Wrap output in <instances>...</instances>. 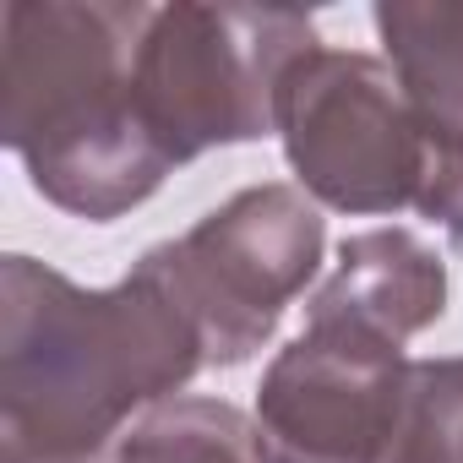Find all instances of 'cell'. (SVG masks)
<instances>
[{
    "instance_id": "ba28073f",
    "label": "cell",
    "mask_w": 463,
    "mask_h": 463,
    "mask_svg": "<svg viewBox=\"0 0 463 463\" xmlns=\"http://www.w3.org/2000/svg\"><path fill=\"white\" fill-rule=\"evenodd\" d=\"M447 311V262L409 229H365L338 246L333 279L311 295L306 317L354 322L376 338L409 344Z\"/></svg>"
},
{
    "instance_id": "6da1fadb",
    "label": "cell",
    "mask_w": 463,
    "mask_h": 463,
    "mask_svg": "<svg viewBox=\"0 0 463 463\" xmlns=\"http://www.w3.org/2000/svg\"><path fill=\"white\" fill-rule=\"evenodd\" d=\"M202 365L147 257L109 289L33 257L0 262V463H93Z\"/></svg>"
},
{
    "instance_id": "8992f818",
    "label": "cell",
    "mask_w": 463,
    "mask_h": 463,
    "mask_svg": "<svg viewBox=\"0 0 463 463\" xmlns=\"http://www.w3.org/2000/svg\"><path fill=\"white\" fill-rule=\"evenodd\" d=\"M403 344L354 322L306 317V333L279 349L257 387V436L268 463H382L403 392Z\"/></svg>"
},
{
    "instance_id": "277c9868",
    "label": "cell",
    "mask_w": 463,
    "mask_h": 463,
    "mask_svg": "<svg viewBox=\"0 0 463 463\" xmlns=\"http://www.w3.org/2000/svg\"><path fill=\"white\" fill-rule=\"evenodd\" d=\"M327 229L317 202L300 185H246L207 218H196L180 241L147 251L153 273L169 284L191 317L207 365L251 360L289 300L317 279Z\"/></svg>"
},
{
    "instance_id": "7a4b0ae2",
    "label": "cell",
    "mask_w": 463,
    "mask_h": 463,
    "mask_svg": "<svg viewBox=\"0 0 463 463\" xmlns=\"http://www.w3.org/2000/svg\"><path fill=\"white\" fill-rule=\"evenodd\" d=\"M142 23L147 6L120 0L0 6V142L44 202L93 223L142 207L169 175L131 88Z\"/></svg>"
},
{
    "instance_id": "30bf717a",
    "label": "cell",
    "mask_w": 463,
    "mask_h": 463,
    "mask_svg": "<svg viewBox=\"0 0 463 463\" xmlns=\"http://www.w3.org/2000/svg\"><path fill=\"white\" fill-rule=\"evenodd\" d=\"M382 463H463V354L414 360Z\"/></svg>"
},
{
    "instance_id": "52a82bcc",
    "label": "cell",
    "mask_w": 463,
    "mask_h": 463,
    "mask_svg": "<svg viewBox=\"0 0 463 463\" xmlns=\"http://www.w3.org/2000/svg\"><path fill=\"white\" fill-rule=\"evenodd\" d=\"M376 33L425 147L414 213L463 246V6H376Z\"/></svg>"
},
{
    "instance_id": "3957f363",
    "label": "cell",
    "mask_w": 463,
    "mask_h": 463,
    "mask_svg": "<svg viewBox=\"0 0 463 463\" xmlns=\"http://www.w3.org/2000/svg\"><path fill=\"white\" fill-rule=\"evenodd\" d=\"M322 50L306 12L273 6H147L137 39V115L153 147L191 164L279 131L289 71Z\"/></svg>"
},
{
    "instance_id": "5b68a950",
    "label": "cell",
    "mask_w": 463,
    "mask_h": 463,
    "mask_svg": "<svg viewBox=\"0 0 463 463\" xmlns=\"http://www.w3.org/2000/svg\"><path fill=\"white\" fill-rule=\"evenodd\" d=\"M279 137L300 191L338 213L414 207L425 147L387 61L311 50L279 93Z\"/></svg>"
},
{
    "instance_id": "9c48e42d",
    "label": "cell",
    "mask_w": 463,
    "mask_h": 463,
    "mask_svg": "<svg viewBox=\"0 0 463 463\" xmlns=\"http://www.w3.org/2000/svg\"><path fill=\"white\" fill-rule=\"evenodd\" d=\"M104 463H268L257 420L223 398H169L147 409Z\"/></svg>"
}]
</instances>
